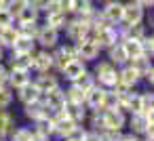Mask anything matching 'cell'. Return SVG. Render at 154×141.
Masks as SVG:
<instances>
[{
	"label": "cell",
	"instance_id": "6da1fadb",
	"mask_svg": "<svg viewBox=\"0 0 154 141\" xmlns=\"http://www.w3.org/2000/svg\"><path fill=\"white\" fill-rule=\"evenodd\" d=\"M93 76H95V80H97L99 86H103V88H112V86L116 84V80H118V68L112 65L108 59H101V61L95 63V68H93Z\"/></svg>",
	"mask_w": 154,
	"mask_h": 141
},
{
	"label": "cell",
	"instance_id": "7a4b0ae2",
	"mask_svg": "<svg viewBox=\"0 0 154 141\" xmlns=\"http://www.w3.org/2000/svg\"><path fill=\"white\" fill-rule=\"evenodd\" d=\"M66 36H68V42H80L85 38H89V32H91V26L78 17H68V23H66Z\"/></svg>",
	"mask_w": 154,
	"mask_h": 141
},
{
	"label": "cell",
	"instance_id": "3957f363",
	"mask_svg": "<svg viewBox=\"0 0 154 141\" xmlns=\"http://www.w3.org/2000/svg\"><path fill=\"white\" fill-rule=\"evenodd\" d=\"M59 34L61 32H57V30H53V28H49V26L42 23L36 30L34 42H36V46H40L45 51H53L55 46H59Z\"/></svg>",
	"mask_w": 154,
	"mask_h": 141
},
{
	"label": "cell",
	"instance_id": "277c9868",
	"mask_svg": "<svg viewBox=\"0 0 154 141\" xmlns=\"http://www.w3.org/2000/svg\"><path fill=\"white\" fill-rule=\"evenodd\" d=\"M125 128H129V133L141 137V135L154 133V120H152V118H146L143 114H129Z\"/></svg>",
	"mask_w": 154,
	"mask_h": 141
},
{
	"label": "cell",
	"instance_id": "5b68a950",
	"mask_svg": "<svg viewBox=\"0 0 154 141\" xmlns=\"http://www.w3.org/2000/svg\"><path fill=\"white\" fill-rule=\"evenodd\" d=\"M74 49H76V57H78L80 61H85V63H89V61H97L99 55H101V49H99L97 42H93L91 38H85V40L76 42Z\"/></svg>",
	"mask_w": 154,
	"mask_h": 141
},
{
	"label": "cell",
	"instance_id": "8992f818",
	"mask_svg": "<svg viewBox=\"0 0 154 141\" xmlns=\"http://www.w3.org/2000/svg\"><path fill=\"white\" fill-rule=\"evenodd\" d=\"M32 82H34V86L40 91V95H47V93H51L53 88L61 86V80H59V76H57L55 72H42V74H34Z\"/></svg>",
	"mask_w": 154,
	"mask_h": 141
},
{
	"label": "cell",
	"instance_id": "52a82bcc",
	"mask_svg": "<svg viewBox=\"0 0 154 141\" xmlns=\"http://www.w3.org/2000/svg\"><path fill=\"white\" fill-rule=\"evenodd\" d=\"M101 118H103V128H110V130H125V124H127V114L118 107L114 110H103L101 112Z\"/></svg>",
	"mask_w": 154,
	"mask_h": 141
},
{
	"label": "cell",
	"instance_id": "ba28073f",
	"mask_svg": "<svg viewBox=\"0 0 154 141\" xmlns=\"http://www.w3.org/2000/svg\"><path fill=\"white\" fill-rule=\"evenodd\" d=\"M32 72H34V74L53 72V59H51V51L36 49V51L32 53Z\"/></svg>",
	"mask_w": 154,
	"mask_h": 141
},
{
	"label": "cell",
	"instance_id": "9c48e42d",
	"mask_svg": "<svg viewBox=\"0 0 154 141\" xmlns=\"http://www.w3.org/2000/svg\"><path fill=\"white\" fill-rule=\"evenodd\" d=\"M85 72H87V63L80 61V59H72L57 76H59V80H66L68 84H72V82H76Z\"/></svg>",
	"mask_w": 154,
	"mask_h": 141
},
{
	"label": "cell",
	"instance_id": "30bf717a",
	"mask_svg": "<svg viewBox=\"0 0 154 141\" xmlns=\"http://www.w3.org/2000/svg\"><path fill=\"white\" fill-rule=\"evenodd\" d=\"M143 9L139 4H135L133 0L131 2H122V19L120 23L125 26H135V23H143Z\"/></svg>",
	"mask_w": 154,
	"mask_h": 141
},
{
	"label": "cell",
	"instance_id": "8fae6325",
	"mask_svg": "<svg viewBox=\"0 0 154 141\" xmlns=\"http://www.w3.org/2000/svg\"><path fill=\"white\" fill-rule=\"evenodd\" d=\"M42 103L49 112H63L66 107V93H63V86H57L53 88L51 93L42 95Z\"/></svg>",
	"mask_w": 154,
	"mask_h": 141
},
{
	"label": "cell",
	"instance_id": "7c38bea8",
	"mask_svg": "<svg viewBox=\"0 0 154 141\" xmlns=\"http://www.w3.org/2000/svg\"><path fill=\"white\" fill-rule=\"evenodd\" d=\"M99 13L110 26L120 23V19H122V2L120 0H108V2H103V9Z\"/></svg>",
	"mask_w": 154,
	"mask_h": 141
},
{
	"label": "cell",
	"instance_id": "4fadbf2b",
	"mask_svg": "<svg viewBox=\"0 0 154 141\" xmlns=\"http://www.w3.org/2000/svg\"><path fill=\"white\" fill-rule=\"evenodd\" d=\"M103 99H106V88L103 86H93L91 91H87L85 95V105L89 112H97V110H103Z\"/></svg>",
	"mask_w": 154,
	"mask_h": 141
},
{
	"label": "cell",
	"instance_id": "5bb4252c",
	"mask_svg": "<svg viewBox=\"0 0 154 141\" xmlns=\"http://www.w3.org/2000/svg\"><path fill=\"white\" fill-rule=\"evenodd\" d=\"M68 13H63V11H57V9H49L47 13H45V26H49V28H53V30H57V32H63L66 30V23H68Z\"/></svg>",
	"mask_w": 154,
	"mask_h": 141
},
{
	"label": "cell",
	"instance_id": "9a60e30c",
	"mask_svg": "<svg viewBox=\"0 0 154 141\" xmlns=\"http://www.w3.org/2000/svg\"><path fill=\"white\" fill-rule=\"evenodd\" d=\"M63 114H66L74 124H85V122H87V116H89V110H87L85 103H66Z\"/></svg>",
	"mask_w": 154,
	"mask_h": 141
},
{
	"label": "cell",
	"instance_id": "2e32d148",
	"mask_svg": "<svg viewBox=\"0 0 154 141\" xmlns=\"http://www.w3.org/2000/svg\"><path fill=\"white\" fill-rule=\"evenodd\" d=\"M15 93V99L23 105V103H30V101H36V99H40L42 95H40V91L34 86V82L30 80L28 84H23V86H19L17 91H13Z\"/></svg>",
	"mask_w": 154,
	"mask_h": 141
},
{
	"label": "cell",
	"instance_id": "e0dca14e",
	"mask_svg": "<svg viewBox=\"0 0 154 141\" xmlns=\"http://www.w3.org/2000/svg\"><path fill=\"white\" fill-rule=\"evenodd\" d=\"M32 80V72H26V70H9V76H7V86L11 91H17L19 86L28 84Z\"/></svg>",
	"mask_w": 154,
	"mask_h": 141
},
{
	"label": "cell",
	"instance_id": "ac0fdd59",
	"mask_svg": "<svg viewBox=\"0 0 154 141\" xmlns=\"http://www.w3.org/2000/svg\"><path fill=\"white\" fill-rule=\"evenodd\" d=\"M30 128H32V133L38 135V137L53 139V122H51V118H47V116H40L38 120L30 122Z\"/></svg>",
	"mask_w": 154,
	"mask_h": 141
},
{
	"label": "cell",
	"instance_id": "d6986e66",
	"mask_svg": "<svg viewBox=\"0 0 154 141\" xmlns=\"http://www.w3.org/2000/svg\"><path fill=\"white\" fill-rule=\"evenodd\" d=\"M21 114H23L30 122H34V120H38L40 116H45V103H42V97L36 99V101L23 103V105H21Z\"/></svg>",
	"mask_w": 154,
	"mask_h": 141
},
{
	"label": "cell",
	"instance_id": "ffe728a7",
	"mask_svg": "<svg viewBox=\"0 0 154 141\" xmlns=\"http://www.w3.org/2000/svg\"><path fill=\"white\" fill-rule=\"evenodd\" d=\"M17 126V118L11 110H0V137H9Z\"/></svg>",
	"mask_w": 154,
	"mask_h": 141
},
{
	"label": "cell",
	"instance_id": "44dd1931",
	"mask_svg": "<svg viewBox=\"0 0 154 141\" xmlns=\"http://www.w3.org/2000/svg\"><path fill=\"white\" fill-rule=\"evenodd\" d=\"M34 51H36L34 38H23V36H19L11 46V55H30Z\"/></svg>",
	"mask_w": 154,
	"mask_h": 141
},
{
	"label": "cell",
	"instance_id": "7402d4cb",
	"mask_svg": "<svg viewBox=\"0 0 154 141\" xmlns=\"http://www.w3.org/2000/svg\"><path fill=\"white\" fill-rule=\"evenodd\" d=\"M118 80H120V82H125V84H129V86H133V88L141 82L139 74H137L129 63H125V65H120V68H118Z\"/></svg>",
	"mask_w": 154,
	"mask_h": 141
},
{
	"label": "cell",
	"instance_id": "603a6c76",
	"mask_svg": "<svg viewBox=\"0 0 154 141\" xmlns=\"http://www.w3.org/2000/svg\"><path fill=\"white\" fill-rule=\"evenodd\" d=\"M108 61L112 63V65H116V68H120V65H125L129 59H127V53H125V49H122V44L120 42H116L114 46H110L108 51Z\"/></svg>",
	"mask_w": 154,
	"mask_h": 141
},
{
	"label": "cell",
	"instance_id": "cb8c5ba5",
	"mask_svg": "<svg viewBox=\"0 0 154 141\" xmlns=\"http://www.w3.org/2000/svg\"><path fill=\"white\" fill-rule=\"evenodd\" d=\"M38 19H40V13L28 2L19 13H17V17H15V23H38Z\"/></svg>",
	"mask_w": 154,
	"mask_h": 141
},
{
	"label": "cell",
	"instance_id": "d4e9b609",
	"mask_svg": "<svg viewBox=\"0 0 154 141\" xmlns=\"http://www.w3.org/2000/svg\"><path fill=\"white\" fill-rule=\"evenodd\" d=\"M7 68L9 70H26V72H32V53L30 55H11Z\"/></svg>",
	"mask_w": 154,
	"mask_h": 141
},
{
	"label": "cell",
	"instance_id": "484cf974",
	"mask_svg": "<svg viewBox=\"0 0 154 141\" xmlns=\"http://www.w3.org/2000/svg\"><path fill=\"white\" fill-rule=\"evenodd\" d=\"M17 38H19V34H17L15 23H13V26H7V28L0 30V46H2L5 51H7V49L11 51V46H13V42H15Z\"/></svg>",
	"mask_w": 154,
	"mask_h": 141
},
{
	"label": "cell",
	"instance_id": "4316f807",
	"mask_svg": "<svg viewBox=\"0 0 154 141\" xmlns=\"http://www.w3.org/2000/svg\"><path fill=\"white\" fill-rule=\"evenodd\" d=\"M120 44H122V49H125V53H127V59H135V57H141V55H143L139 40L122 38V40H120Z\"/></svg>",
	"mask_w": 154,
	"mask_h": 141
},
{
	"label": "cell",
	"instance_id": "83f0119b",
	"mask_svg": "<svg viewBox=\"0 0 154 141\" xmlns=\"http://www.w3.org/2000/svg\"><path fill=\"white\" fill-rule=\"evenodd\" d=\"M66 93V103H85V91L76 84H68L63 86Z\"/></svg>",
	"mask_w": 154,
	"mask_h": 141
},
{
	"label": "cell",
	"instance_id": "f1b7e54d",
	"mask_svg": "<svg viewBox=\"0 0 154 141\" xmlns=\"http://www.w3.org/2000/svg\"><path fill=\"white\" fill-rule=\"evenodd\" d=\"M32 135H34V133H32L30 126H19V124H17L15 130H13L7 139H9V141H32Z\"/></svg>",
	"mask_w": 154,
	"mask_h": 141
},
{
	"label": "cell",
	"instance_id": "f546056e",
	"mask_svg": "<svg viewBox=\"0 0 154 141\" xmlns=\"http://www.w3.org/2000/svg\"><path fill=\"white\" fill-rule=\"evenodd\" d=\"M72 84H76V86H80L82 91H85V95H87V91H91L93 86H97V80H95V76H93V72H85L76 82H72Z\"/></svg>",
	"mask_w": 154,
	"mask_h": 141
},
{
	"label": "cell",
	"instance_id": "4dcf8cb0",
	"mask_svg": "<svg viewBox=\"0 0 154 141\" xmlns=\"http://www.w3.org/2000/svg\"><path fill=\"white\" fill-rule=\"evenodd\" d=\"M13 103H15V93L7 84L0 86V110H9Z\"/></svg>",
	"mask_w": 154,
	"mask_h": 141
},
{
	"label": "cell",
	"instance_id": "1f68e13d",
	"mask_svg": "<svg viewBox=\"0 0 154 141\" xmlns=\"http://www.w3.org/2000/svg\"><path fill=\"white\" fill-rule=\"evenodd\" d=\"M17 28V34L23 36V38H34L36 36V30H38V23H15Z\"/></svg>",
	"mask_w": 154,
	"mask_h": 141
},
{
	"label": "cell",
	"instance_id": "d6a6232c",
	"mask_svg": "<svg viewBox=\"0 0 154 141\" xmlns=\"http://www.w3.org/2000/svg\"><path fill=\"white\" fill-rule=\"evenodd\" d=\"M85 135H87V126H85V124H76L61 141H82Z\"/></svg>",
	"mask_w": 154,
	"mask_h": 141
},
{
	"label": "cell",
	"instance_id": "836d02e7",
	"mask_svg": "<svg viewBox=\"0 0 154 141\" xmlns=\"http://www.w3.org/2000/svg\"><path fill=\"white\" fill-rule=\"evenodd\" d=\"M139 44H141L143 55H146V57H152V53H154V38H152V34L143 36V38L139 40Z\"/></svg>",
	"mask_w": 154,
	"mask_h": 141
},
{
	"label": "cell",
	"instance_id": "e575fe53",
	"mask_svg": "<svg viewBox=\"0 0 154 141\" xmlns=\"http://www.w3.org/2000/svg\"><path fill=\"white\" fill-rule=\"evenodd\" d=\"M30 4H32L38 13H47L49 7L53 4V0H30Z\"/></svg>",
	"mask_w": 154,
	"mask_h": 141
},
{
	"label": "cell",
	"instance_id": "d590c367",
	"mask_svg": "<svg viewBox=\"0 0 154 141\" xmlns=\"http://www.w3.org/2000/svg\"><path fill=\"white\" fill-rule=\"evenodd\" d=\"M13 23H15L13 15H11L7 9H0V30H2V28H7V26H13Z\"/></svg>",
	"mask_w": 154,
	"mask_h": 141
},
{
	"label": "cell",
	"instance_id": "8d00e7d4",
	"mask_svg": "<svg viewBox=\"0 0 154 141\" xmlns=\"http://www.w3.org/2000/svg\"><path fill=\"white\" fill-rule=\"evenodd\" d=\"M7 76H9V68L7 63H0V86L7 84Z\"/></svg>",
	"mask_w": 154,
	"mask_h": 141
},
{
	"label": "cell",
	"instance_id": "74e56055",
	"mask_svg": "<svg viewBox=\"0 0 154 141\" xmlns=\"http://www.w3.org/2000/svg\"><path fill=\"white\" fill-rule=\"evenodd\" d=\"M82 141H101L99 139V133H95V130H89L87 128V135H85V139Z\"/></svg>",
	"mask_w": 154,
	"mask_h": 141
},
{
	"label": "cell",
	"instance_id": "f35d334b",
	"mask_svg": "<svg viewBox=\"0 0 154 141\" xmlns=\"http://www.w3.org/2000/svg\"><path fill=\"white\" fill-rule=\"evenodd\" d=\"M133 2H135V4H139V7L146 11V9H150V7L154 4V0H133Z\"/></svg>",
	"mask_w": 154,
	"mask_h": 141
},
{
	"label": "cell",
	"instance_id": "ab89813d",
	"mask_svg": "<svg viewBox=\"0 0 154 141\" xmlns=\"http://www.w3.org/2000/svg\"><path fill=\"white\" fill-rule=\"evenodd\" d=\"M120 141H139V135H133V133H122V139Z\"/></svg>",
	"mask_w": 154,
	"mask_h": 141
},
{
	"label": "cell",
	"instance_id": "60d3db41",
	"mask_svg": "<svg viewBox=\"0 0 154 141\" xmlns=\"http://www.w3.org/2000/svg\"><path fill=\"white\" fill-rule=\"evenodd\" d=\"M0 63H5V49L0 46Z\"/></svg>",
	"mask_w": 154,
	"mask_h": 141
},
{
	"label": "cell",
	"instance_id": "b9f144b4",
	"mask_svg": "<svg viewBox=\"0 0 154 141\" xmlns=\"http://www.w3.org/2000/svg\"><path fill=\"white\" fill-rule=\"evenodd\" d=\"M7 2L9 0H0V9H7Z\"/></svg>",
	"mask_w": 154,
	"mask_h": 141
},
{
	"label": "cell",
	"instance_id": "7bdbcfd3",
	"mask_svg": "<svg viewBox=\"0 0 154 141\" xmlns=\"http://www.w3.org/2000/svg\"><path fill=\"white\" fill-rule=\"evenodd\" d=\"M0 141H9V139H7V137H0Z\"/></svg>",
	"mask_w": 154,
	"mask_h": 141
},
{
	"label": "cell",
	"instance_id": "ee69618b",
	"mask_svg": "<svg viewBox=\"0 0 154 141\" xmlns=\"http://www.w3.org/2000/svg\"><path fill=\"white\" fill-rule=\"evenodd\" d=\"M99 2H108V0H99Z\"/></svg>",
	"mask_w": 154,
	"mask_h": 141
},
{
	"label": "cell",
	"instance_id": "f6af8a7d",
	"mask_svg": "<svg viewBox=\"0 0 154 141\" xmlns=\"http://www.w3.org/2000/svg\"><path fill=\"white\" fill-rule=\"evenodd\" d=\"M51 141H55V139H51Z\"/></svg>",
	"mask_w": 154,
	"mask_h": 141
}]
</instances>
